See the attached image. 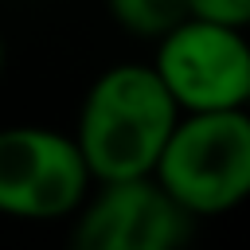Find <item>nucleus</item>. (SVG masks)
Returning <instances> with one entry per match:
<instances>
[{"label":"nucleus","mask_w":250,"mask_h":250,"mask_svg":"<svg viewBox=\"0 0 250 250\" xmlns=\"http://www.w3.org/2000/svg\"><path fill=\"white\" fill-rule=\"evenodd\" d=\"M70 219V250H184L195 223L152 176L94 184Z\"/></svg>","instance_id":"5"},{"label":"nucleus","mask_w":250,"mask_h":250,"mask_svg":"<svg viewBox=\"0 0 250 250\" xmlns=\"http://www.w3.org/2000/svg\"><path fill=\"white\" fill-rule=\"evenodd\" d=\"M152 180L191 219L234 211L250 195V113H180L156 156Z\"/></svg>","instance_id":"2"},{"label":"nucleus","mask_w":250,"mask_h":250,"mask_svg":"<svg viewBox=\"0 0 250 250\" xmlns=\"http://www.w3.org/2000/svg\"><path fill=\"white\" fill-rule=\"evenodd\" d=\"M4 66H8V47H4V35H0V78H4Z\"/></svg>","instance_id":"8"},{"label":"nucleus","mask_w":250,"mask_h":250,"mask_svg":"<svg viewBox=\"0 0 250 250\" xmlns=\"http://www.w3.org/2000/svg\"><path fill=\"white\" fill-rule=\"evenodd\" d=\"M152 70L180 113L246 109L250 102V43L246 27L184 16L152 39Z\"/></svg>","instance_id":"3"},{"label":"nucleus","mask_w":250,"mask_h":250,"mask_svg":"<svg viewBox=\"0 0 250 250\" xmlns=\"http://www.w3.org/2000/svg\"><path fill=\"white\" fill-rule=\"evenodd\" d=\"M184 4H188V16H199V20H215L230 27L250 23V0H184Z\"/></svg>","instance_id":"7"},{"label":"nucleus","mask_w":250,"mask_h":250,"mask_svg":"<svg viewBox=\"0 0 250 250\" xmlns=\"http://www.w3.org/2000/svg\"><path fill=\"white\" fill-rule=\"evenodd\" d=\"M94 176L70 133L55 125H4L0 129V215L20 223L70 219Z\"/></svg>","instance_id":"4"},{"label":"nucleus","mask_w":250,"mask_h":250,"mask_svg":"<svg viewBox=\"0 0 250 250\" xmlns=\"http://www.w3.org/2000/svg\"><path fill=\"white\" fill-rule=\"evenodd\" d=\"M105 12L121 31L137 39H156L188 16V4L184 0H105Z\"/></svg>","instance_id":"6"},{"label":"nucleus","mask_w":250,"mask_h":250,"mask_svg":"<svg viewBox=\"0 0 250 250\" xmlns=\"http://www.w3.org/2000/svg\"><path fill=\"white\" fill-rule=\"evenodd\" d=\"M176 117L180 109L148 62H113L86 86L70 137L94 184L137 180L152 176Z\"/></svg>","instance_id":"1"}]
</instances>
